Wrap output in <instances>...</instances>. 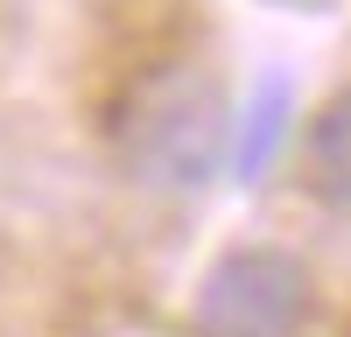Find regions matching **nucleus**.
Wrapping results in <instances>:
<instances>
[{
    "label": "nucleus",
    "instance_id": "f257e3e1",
    "mask_svg": "<svg viewBox=\"0 0 351 337\" xmlns=\"http://www.w3.org/2000/svg\"><path fill=\"white\" fill-rule=\"evenodd\" d=\"M112 148L120 168L141 190L190 197L225 168L232 155V105L225 84L204 64H162L127 92L120 120H112Z\"/></svg>",
    "mask_w": 351,
    "mask_h": 337
},
{
    "label": "nucleus",
    "instance_id": "f03ea898",
    "mask_svg": "<svg viewBox=\"0 0 351 337\" xmlns=\"http://www.w3.org/2000/svg\"><path fill=\"white\" fill-rule=\"evenodd\" d=\"M197 337H302L309 267L281 246H232L197 281Z\"/></svg>",
    "mask_w": 351,
    "mask_h": 337
},
{
    "label": "nucleus",
    "instance_id": "7ed1b4c3",
    "mask_svg": "<svg viewBox=\"0 0 351 337\" xmlns=\"http://www.w3.org/2000/svg\"><path fill=\"white\" fill-rule=\"evenodd\" d=\"M281 134H288V84H281V77H267V84L253 92V105L232 120V155H225V162L239 168V183H253L260 168L274 162Z\"/></svg>",
    "mask_w": 351,
    "mask_h": 337
},
{
    "label": "nucleus",
    "instance_id": "20e7f679",
    "mask_svg": "<svg viewBox=\"0 0 351 337\" xmlns=\"http://www.w3.org/2000/svg\"><path fill=\"white\" fill-rule=\"evenodd\" d=\"M309 176L324 190V204L351 211V92H337L309 120Z\"/></svg>",
    "mask_w": 351,
    "mask_h": 337
}]
</instances>
